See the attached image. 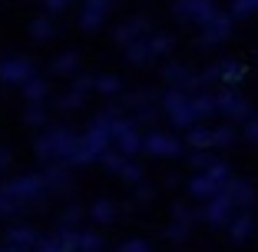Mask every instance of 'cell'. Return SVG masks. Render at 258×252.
I'll return each mask as SVG.
<instances>
[{
  "label": "cell",
  "mask_w": 258,
  "mask_h": 252,
  "mask_svg": "<svg viewBox=\"0 0 258 252\" xmlns=\"http://www.w3.org/2000/svg\"><path fill=\"white\" fill-rule=\"evenodd\" d=\"M0 80L4 83H27V80H33V63L27 60V57H4L0 60Z\"/></svg>",
  "instance_id": "cell-1"
},
{
  "label": "cell",
  "mask_w": 258,
  "mask_h": 252,
  "mask_svg": "<svg viewBox=\"0 0 258 252\" xmlns=\"http://www.w3.org/2000/svg\"><path fill=\"white\" fill-rule=\"evenodd\" d=\"M113 0H83V10H80V27L83 30H99L103 20H106Z\"/></svg>",
  "instance_id": "cell-2"
},
{
  "label": "cell",
  "mask_w": 258,
  "mask_h": 252,
  "mask_svg": "<svg viewBox=\"0 0 258 252\" xmlns=\"http://www.w3.org/2000/svg\"><path fill=\"white\" fill-rule=\"evenodd\" d=\"M53 33H56V20L50 14H40V17L30 20V37L33 40H50Z\"/></svg>",
  "instance_id": "cell-3"
},
{
  "label": "cell",
  "mask_w": 258,
  "mask_h": 252,
  "mask_svg": "<svg viewBox=\"0 0 258 252\" xmlns=\"http://www.w3.org/2000/svg\"><path fill=\"white\" fill-rule=\"evenodd\" d=\"M76 67H80V54L76 50H67V54H60L53 60V73H63V77H70Z\"/></svg>",
  "instance_id": "cell-4"
},
{
  "label": "cell",
  "mask_w": 258,
  "mask_h": 252,
  "mask_svg": "<svg viewBox=\"0 0 258 252\" xmlns=\"http://www.w3.org/2000/svg\"><path fill=\"white\" fill-rule=\"evenodd\" d=\"M149 40H133V43L126 46V54H129V60H146V57H149Z\"/></svg>",
  "instance_id": "cell-5"
},
{
  "label": "cell",
  "mask_w": 258,
  "mask_h": 252,
  "mask_svg": "<svg viewBox=\"0 0 258 252\" xmlns=\"http://www.w3.org/2000/svg\"><path fill=\"white\" fill-rule=\"evenodd\" d=\"M23 90H27V96H30V99H40L46 93V83L40 77H33V80H27V83H23Z\"/></svg>",
  "instance_id": "cell-6"
},
{
  "label": "cell",
  "mask_w": 258,
  "mask_h": 252,
  "mask_svg": "<svg viewBox=\"0 0 258 252\" xmlns=\"http://www.w3.org/2000/svg\"><path fill=\"white\" fill-rule=\"evenodd\" d=\"M43 7H46V14H63L70 7V0H43Z\"/></svg>",
  "instance_id": "cell-7"
},
{
  "label": "cell",
  "mask_w": 258,
  "mask_h": 252,
  "mask_svg": "<svg viewBox=\"0 0 258 252\" xmlns=\"http://www.w3.org/2000/svg\"><path fill=\"white\" fill-rule=\"evenodd\" d=\"M96 86L103 93H113V90H119V80H116V77H103V80H96Z\"/></svg>",
  "instance_id": "cell-8"
},
{
  "label": "cell",
  "mask_w": 258,
  "mask_h": 252,
  "mask_svg": "<svg viewBox=\"0 0 258 252\" xmlns=\"http://www.w3.org/2000/svg\"><path fill=\"white\" fill-rule=\"evenodd\" d=\"M149 46H152V50H169V37H152Z\"/></svg>",
  "instance_id": "cell-9"
}]
</instances>
